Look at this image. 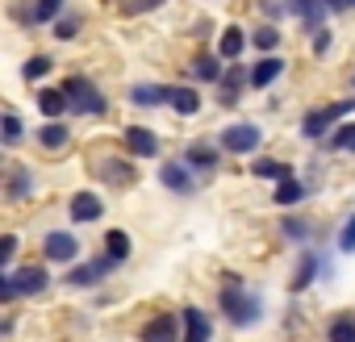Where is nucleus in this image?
<instances>
[{
    "label": "nucleus",
    "mask_w": 355,
    "mask_h": 342,
    "mask_svg": "<svg viewBox=\"0 0 355 342\" xmlns=\"http://www.w3.org/2000/svg\"><path fill=\"white\" fill-rule=\"evenodd\" d=\"M222 313H226V321L234 330H247V325L259 321L263 300H259V292H251L243 284V276H226V284H222Z\"/></svg>",
    "instance_id": "nucleus-1"
},
{
    "label": "nucleus",
    "mask_w": 355,
    "mask_h": 342,
    "mask_svg": "<svg viewBox=\"0 0 355 342\" xmlns=\"http://www.w3.org/2000/svg\"><path fill=\"white\" fill-rule=\"evenodd\" d=\"M63 92L71 100V113H80V117H105L109 113V100L101 96V88L88 75H67L63 80Z\"/></svg>",
    "instance_id": "nucleus-2"
},
{
    "label": "nucleus",
    "mask_w": 355,
    "mask_h": 342,
    "mask_svg": "<svg viewBox=\"0 0 355 342\" xmlns=\"http://www.w3.org/2000/svg\"><path fill=\"white\" fill-rule=\"evenodd\" d=\"M259 142H263V129H259L255 121H234V125H226L222 138H218V146H222L226 154H251Z\"/></svg>",
    "instance_id": "nucleus-3"
},
{
    "label": "nucleus",
    "mask_w": 355,
    "mask_h": 342,
    "mask_svg": "<svg viewBox=\"0 0 355 342\" xmlns=\"http://www.w3.org/2000/svg\"><path fill=\"white\" fill-rule=\"evenodd\" d=\"M351 109H355V100H338V105H322V109H313V113H309V117L301 121V134H305V138H322L326 129L334 134V121H338L343 113H351Z\"/></svg>",
    "instance_id": "nucleus-4"
},
{
    "label": "nucleus",
    "mask_w": 355,
    "mask_h": 342,
    "mask_svg": "<svg viewBox=\"0 0 355 342\" xmlns=\"http://www.w3.org/2000/svg\"><path fill=\"white\" fill-rule=\"evenodd\" d=\"M42 255H46L51 263H71V259L80 255V238L67 234V230H51V234L42 238Z\"/></svg>",
    "instance_id": "nucleus-5"
},
{
    "label": "nucleus",
    "mask_w": 355,
    "mask_h": 342,
    "mask_svg": "<svg viewBox=\"0 0 355 342\" xmlns=\"http://www.w3.org/2000/svg\"><path fill=\"white\" fill-rule=\"evenodd\" d=\"M113 267H117V259L101 255V259H92V263H80V267H71V271H67V284H71V288H92V284H101V280H105Z\"/></svg>",
    "instance_id": "nucleus-6"
},
{
    "label": "nucleus",
    "mask_w": 355,
    "mask_h": 342,
    "mask_svg": "<svg viewBox=\"0 0 355 342\" xmlns=\"http://www.w3.org/2000/svg\"><path fill=\"white\" fill-rule=\"evenodd\" d=\"M180 321L175 313H155L146 325H142V342H180Z\"/></svg>",
    "instance_id": "nucleus-7"
},
{
    "label": "nucleus",
    "mask_w": 355,
    "mask_h": 342,
    "mask_svg": "<svg viewBox=\"0 0 355 342\" xmlns=\"http://www.w3.org/2000/svg\"><path fill=\"white\" fill-rule=\"evenodd\" d=\"M288 5V13H297L301 17V30L305 34H322V21H326V0H284Z\"/></svg>",
    "instance_id": "nucleus-8"
},
{
    "label": "nucleus",
    "mask_w": 355,
    "mask_h": 342,
    "mask_svg": "<svg viewBox=\"0 0 355 342\" xmlns=\"http://www.w3.org/2000/svg\"><path fill=\"white\" fill-rule=\"evenodd\" d=\"M159 180H163V188L175 192V197H193V192H197V184H193V176H189V163H163Z\"/></svg>",
    "instance_id": "nucleus-9"
},
{
    "label": "nucleus",
    "mask_w": 355,
    "mask_h": 342,
    "mask_svg": "<svg viewBox=\"0 0 355 342\" xmlns=\"http://www.w3.org/2000/svg\"><path fill=\"white\" fill-rule=\"evenodd\" d=\"M121 142H125V150L138 154V159H155V154H159V138H155V129H146V125H130V129L121 134Z\"/></svg>",
    "instance_id": "nucleus-10"
},
{
    "label": "nucleus",
    "mask_w": 355,
    "mask_h": 342,
    "mask_svg": "<svg viewBox=\"0 0 355 342\" xmlns=\"http://www.w3.org/2000/svg\"><path fill=\"white\" fill-rule=\"evenodd\" d=\"M180 317H184V342H209L214 338V321L205 309L189 305V309H180Z\"/></svg>",
    "instance_id": "nucleus-11"
},
{
    "label": "nucleus",
    "mask_w": 355,
    "mask_h": 342,
    "mask_svg": "<svg viewBox=\"0 0 355 342\" xmlns=\"http://www.w3.org/2000/svg\"><path fill=\"white\" fill-rule=\"evenodd\" d=\"M67 213H71V222H80V226H88V222H96L101 213H105V201L96 197V192H76L71 197V205H67Z\"/></svg>",
    "instance_id": "nucleus-12"
},
{
    "label": "nucleus",
    "mask_w": 355,
    "mask_h": 342,
    "mask_svg": "<svg viewBox=\"0 0 355 342\" xmlns=\"http://www.w3.org/2000/svg\"><path fill=\"white\" fill-rule=\"evenodd\" d=\"M96 176L109 180L113 188H130V184H138V171H134L130 163H121V159H101V163H96Z\"/></svg>",
    "instance_id": "nucleus-13"
},
{
    "label": "nucleus",
    "mask_w": 355,
    "mask_h": 342,
    "mask_svg": "<svg viewBox=\"0 0 355 342\" xmlns=\"http://www.w3.org/2000/svg\"><path fill=\"white\" fill-rule=\"evenodd\" d=\"M9 276H13V288H17L21 296H38V292L51 288L46 267H21V271H9Z\"/></svg>",
    "instance_id": "nucleus-14"
},
{
    "label": "nucleus",
    "mask_w": 355,
    "mask_h": 342,
    "mask_svg": "<svg viewBox=\"0 0 355 342\" xmlns=\"http://www.w3.org/2000/svg\"><path fill=\"white\" fill-rule=\"evenodd\" d=\"M218 150H222V146H214V142H189L184 163H189L193 171H201V176H209V171L218 167Z\"/></svg>",
    "instance_id": "nucleus-15"
},
{
    "label": "nucleus",
    "mask_w": 355,
    "mask_h": 342,
    "mask_svg": "<svg viewBox=\"0 0 355 342\" xmlns=\"http://www.w3.org/2000/svg\"><path fill=\"white\" fill-rule=\"evenodd\" d=\"M167 105L175 117H197L201 113V92L197 88H171L167 92Z\"/></svg>",
    "instance_id": "nucleus-16"
},
{
    "label": "nucleus",
    "mask_w": 355,
    "mask_h": 342,
    "mask_svg": "<svg viewBox=\"0 0 355 342\" xmlns=\"http://www.w3.org/2000/svg\"><path fill=\"white\" fill-rule=\"evenodd\" d=\"M280 75H284V59L263 55V63H259V67H251V88H272Z\"/></svg>",
    "instance_id": "nucleus-17"
},
{
    "label": "nucleus",
    "mask_w": 355,
    "mask_h": 342,
    "mask_svg": "<svg viewBox=\"0 0 355 342\" xmlns=\"http://www.w3.org/2000/svg\"><path fill=\"white\" fill-rule=\"evenodd\" d=\"M243 84H251V71H243V67L234 63V67L222 75V96H218V100H222L226 109H230V105H239V92H243Z\"/></svg>",
    "instance_id": "nucleus-18"
},
{
    "label": "nucleus",
    "mask_w": 355,
    "mask_h": 342,
    "mask_svg": "<svg viewBox=\"0 0 355 342\" xmlns=\"http://www.w3.org/2000/svg\"><path fill=\"white\" fill-rule=\"evenodd\" d=\"M38 109L55 121V117L71 113V100H67V92H63V88H38Z\"/></svg>",
    "instance_id": "nucleus-19"
},
{
    "label": "nucleus",
    "mask_w": 355,
    "mask_h": 342,
    "mask_svg": "<svg viewBox=\"0 0 355 342\" xmlns=\"http://www.w3.org/2000/svg\"><path fill=\"white\" fill-rule=\"evenodd\" d=\"M251 176H255V180H276V184L297 180L293 167H288V163H276V159H255V163H251Z\"/></svg>",
    "instance_id": "nucleus-20"
},
{
    "label": "nucleus",
    "mask_w": 355,
    "mask_h": 342,
    "mask_svg": "<svg viewBox=\"0 0 355 342\" xmlns=\"http://www.w3.org/2000/svg\"><path fill=\"white\" fill-rule=\"evenodd\" d=\"M313 276H318V255H313V251H301V259H297V271H293L288 288H293V292H305V288L313 284Z\"/></svg>",
    "instance_id": "nucleus-21"
},
{
    "label": "nucleus",
    "mask_w": 355,
    "mask_h": 342,
    "mask_svg": "<svg viewBox=\"0 0 355 342\" xmlns=\"http://www.w3.org/2000/svg\"><path fill=\"white\" fill-rule=\"evenodd\" d=\"M38 146H46V150H63V146H71V129H67L63 121H46V125L38 129Z\"/></svg>",
    "instance_id": "nucleus-22"
},
{
    "label": "nucleus",
    "mask_w": 355,
    "mask_h": 342,
    "mask_svg": "<svg viewBox=\"0 0 355 342\" xmlns=\"http://www.w3.org/2000/svg\"><path fill=\"white\" fill-rule=\"evenodd\" d=\"M243 51H247V34H243L239 26H226L222 38H218V55H222V59H239Z\"/></svg>",
    "instance_id": "nucleus-23"
},
{
    "label": "nucleus",
    "mask_w": 355,
    "mask_h": 342,
    "mask_svg": "<svg viewBox=\"0 0 355 342\" xmlns=\"http://www.w3.org/2000/svg\"><path fill=\"white\" fill-rule=\"evenodd\" d=\"M193 75L201 80V84H222V63H218V55H197L193 59Z\"/></svg>",
    "instance_id": "nucleus-24"
},
{
    "label": "nucleus",
    "mask_w": 355,
    "mask_h": 342,
    "mask_svg": "<svg viewBox=\"0 0 355 342\" xmlns=\"http://www.w3.org/2000/svg\"><path fill=\"white\" fill-rule=\"evenodd\" d=\"M167 92H171V88L138 84V88H130V105H142V109H150V105H167Z\"/></svg>",
    "instance_id": "nucleus-25"
},
{
    "label": "nucleus",
    "mask_w": 355,
    "mask_h": 342,
    "mask_svg": "<svg viewBox=\"0 0 355 342\" xmlns=\"http://www.w3.org/2000/svg\"><path fill=\"white\" fill-rule=\"evenodd\" d=\"M305 197H309V188H305L301 180H284V184H276V197H272V201H276L280 209H288V205H301Z\"/></svg>",
    "instance_id": "nucleus-26"
},
{
    "label": "nucleus",
    "mask_w": 355,
    "mask_h": 342,
    "mask_svg": "<svg viewBox=\"0 0 355 342\" xmlns=\"http://www.w3.org/2000/svg\"><path fill=\"white\" fill-rule=\"evenodd\" d=\"M326 338H330V342H355V317H351V313H334Z\"/></svg>",
    "instance_id": "nucleus-27"
},
{
    "label": "nucleus",
    "mask_w": 355,
    "mask_h": 342,
    "mask_svg": "<svg viewBox=\"0 0 355 342\" xmlns=\"http://www.w3.org/2000/svg\"><path fill=\"white\" fill-rule=\"evenodd\" d=\"M105 255L117 259V263H125V259H130V234H125V230H109V234H105Z\"/></svg>",
    "instance_id": "nucleus-28"
},
{
    "label": "nucleus",
    "mask_w": 355,
    "mask_h": 342,
    "mask_svg": "<svg viewBox=\"0 0 355 342\" xmlns=\"http://www.w3.org/2000/svg\"><path fill=\"white\" fill-rule=\"evenodd\" d=\"M326 150H343V154H355V121L338 125V129L326 138Z\"/></svg>",
    "instance_id": "nucleus-29"
},
{
    "label": "nucleus",
    "mask_w": 355,
    "mask_h": 342,
    "mask_svg": "<svg viewBox=\"0 0 355 342\" xmlns=\"http://www.w3.org/2000/svg\"><path fill=\"white\" fill-rule=\"evenodd\" d=\"M30 192H34V171L17 167V171H13V180H9V197H13V201H26Z\"/></svg>",
    "instance_id": "nucleus-30"
},
{
    "label": "nucleus",
    "mask_w": 355,
    "mask_h": 342,
    "mask_svg": "<svg viewBox=\"0 0 355 342\" xmlns=\"http://www.w3.org/2000/svg\"><path fill=\"white\" fill-rule=\"evenodd\" d=\"M251 46L263 51V55H272V51L280 46V30H276V26H259V30L251 34Z\"/></svg>",
    "instance_id": "nucleus-31"
},
{
    "label": "nucleus",
    "mask_w": 355,
    "mask_h": 342,
    "mask_svg": "<svg viewBox=\"0 0 355 342\" xmlns=\"http://www.w3.org/2000/svg\"><path fill=\"white\" fill-rule=\"evenodd\" d=\"M63 5H67V0H38V5H34V26H46V21H59V13H63Z\"/></svg>",
    "instance_id": "nucleus-32"
},
{
    "label": "nucleus",
    "mask_w": 355,
    "mask_h": 342,
    "mask_svg": "<svg viewBox=\"0 0 355 342\" xmlns=\"http://www.w3.org/2000/svg\"><path fill=\"white\" fill-rule=\"evenodd\" d=\"M42 75H51V59L46 55H34V59H26V67H21V80H42Z\"/></svg>",
    "instance_id": "nucleus-33"
},
{
    "label": "nucleus",
    "mask_w": 355,
    "mask_h": 342,
    "mask_svg": "<svg viewBox=\"0 0 355 342\" xmlns=\"http://www.w3.org/2000/svg\"><path fill=\"white\" fill-rule=\"evenodd\" d=\"M280 230H284V238H288V242H309V222L284 217V222H280Z\"/></svg>",
    "instance_id": "nucleus-34"
},
{
    "label": "nucleus",
    "mask_w": 355,
    "mask_h": 342,
    "mask_svg": "<svg viewBox=\"0 0 355 342\" xmlns=\"http://www.w3.org/2000/svg\"><path fill=\"white\" fill-rule=\"evenodd\" d=\"M338 251L343 255H355V213H347V222L338 230Z\"/></svg>",
    "instance_id": "nucleus-35"
},
{
    "label": "nucleus",
    "mask_w": 355,
    "mask_h": 342,
    "mask_svg": "<svg viewBox=\"0 0 355 342\" xmlns=\"http://www.w3.org/2000/svg\"><path fill=\"white\" fill-rule=\"evenodd\" d=\"M0 121H5V146H17V138H21V117L9 109L5 117H0Z\"/></svg>",
    "instance_id": "nucleus-36"
},
{
    "label": "nucleus",
    "mask_w": 355,
    "mask_h": 342,
    "mask_svg": "<svg viewBox=\"0 0 355 342\" xmlns=\"http://www.w3.org/2000/svg\"><path fill=\"white\" fill-rule=\"evenodd\" d=\"M80 34V17H59L55 21V38H76Z\"/></svg>",
    "instance_id": "nucleus-37"
},
{
    "label": "nucleus",
    "mask_w": 355,
    "mask_h": 342,
    "mask_svg": "<svg viewBox=\"0 0 355 342\" xmlns=\"http://www.w3.org/2000/svg\"><path fill=\"white\" fill-rule=\"evenodd\" d=\"M284 9H288L284 0H259V13H263V17H272V21H280V17H284Z\"/></svg>",
    "instance_id": "nucleus-38"
},
{
    "label": "nucleus",
    "mask_w": 355,
    "mask_h": 342,
    "mask_svg": "<svg viewBox=\"0 0 355 342\" xmlns=\"http://www.w3.org/2000/svg\"><path fill=\"white\" fill-rule=\"evenodd\" d=\"M13 255H17V238H13V234H5V238H0V263L9 267V263H13Z\"/></svg>",
    "instance_id": "nucleus-39"
},
{
    "label": "nucleus",
    "mask_w": 355,
    "mask_h": 342,
    "mask_svg": "<svg viewBox=\"0 0 355 342\" xmlns=\"http://www.w3.org/2000/svg\"><path fill=\"white\" fill-rule=\"evenodd\" d=\"M17 296H21V292L13 288V276L5 271V276H0V300H5V305H9V300H17Z\"/></svg>",
    "instance_id": "nucleus-40"
},
{
    "label": "nucleus",
    "mask_w": 355,
    "mask_h": 342,
    "mask_svg": "<svg viewBox=\"0 0 355 342\" xmlns=\"http://www.w3.org/2000/svg\"><path fill=\"white\" fill-rule=\"evenodd\" d=\"M163 5V0H130V5H125V13L134 17V13H146V9H159Z\"/></svg>",
    "instance_id": "nucleus-41"
},
{
    "label": "nucleus",
    "mask_w": 355,
    "mask_h": 342,
    "mask_svg": "<svg viewBox=\"0 0 355 342\" xmlns=\"http://www.w3.org/2000/svg\"><path fill=\"white\" fill-rule=\"evenodd\" d=\"M326 51H330V34H326V30H322V34H318V38H313V55H318V59H322V55H326Z\"/></svg>",
    "instance_id": "nucleus-42"
},
{
    "label": "nucleus",
    "mask_w": 355,
    "mask_h": 342,
    "mask_svg": "<svg viewBox=\"0 0 355 342\" xmlns=\"http://www.w3.org/2000/svg\"><path fill=\"white\" fill-rule=\"evenodd\" d=\"M330 13H343V9H355V0H326Z\"/></svg>",
    "instance_id": "nucleus-43"
},
{
    "label": "nucleus",
    "mask_w": 355,
    "mask_h": 342,
    "mask_svg": "<svg viewBox=\"0 0 355 342\" xmlns=\"http://www.w3.org/2000/svg\"><path fill=\"white\" fill-rule=\"evenodd\" d=\"M351 84H355V80H351Z\"/></svg>",
    "instance_id": "nucleus-44"
}]
</instances>
